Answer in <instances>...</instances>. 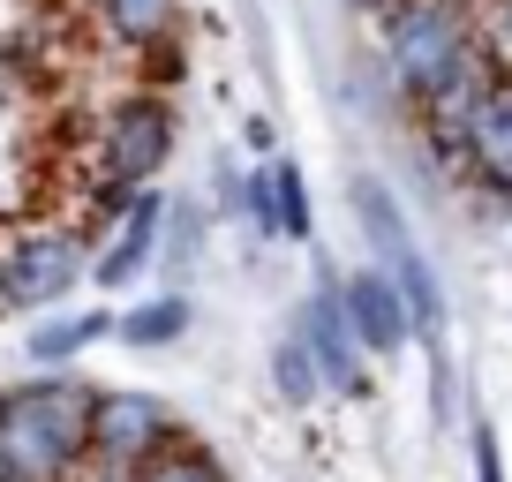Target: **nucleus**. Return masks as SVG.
<instances>
[{
	"mask_svg": "<svg viewBox=\"0 0 512 482\" xmlns=\"http://www.w3.org/2000/svg\"><path fill=\"white\" fill-rule=\"evenodd\" d=\"M91 385L38 377L0 400V482H61L91 445Z\"/></svg>",
	"mask_w": 512,
	"mask_h": 482,
	"instance_id": "obj_1",
	"label": "nucleus"
},
{
	"mask_svg": "<svg viewBox=\"0 0 512 482\" xmlns=\"http://www.w3.org/2000/svg\"><path fill=\"white\" fill-rule=\"evenodd\" d=\"M475 8L467 0H392L384 8V68L407 98L437 91L460 61H475Z\"/></svg>",
	"mask_w": 512,
	"mask_h": 482,
	"instance_id": "obj_2",
	"label": "nucleus"
},
{
	"mask_svg": "<svg viewBox=\"0 0 512 482\" xmlns=\"http://www.w3.org/2000/svg\"><path fill=\"white\" fill-rule=\"evenodd\" d=\"M166 437H174V415H166V400H151V392H98L91 400V460L106 467V475H136L144 460H159Z\"/></svg>",
	"mask_w": 512,
	"mask_h": 482,
	"instance_id": "obj_3",
	"label": "nucleus"
},
{
	"mask_svg": "<svg viewBox=\"0 0 512 482\" xmlns=\"http://www.w3.org/2000/svg\"><path fill=\"white\" fill-rule=\"evenodd\" d=\"M98 159H106V174L121 181V189L159 181V166L174 159V106H166V98H128V106L106 121Z\"/></svg>",
	"mask_w": 512,
	"mask_h": 482,
	"instance_id": "obj_4",
	"label": "nucleus"
},
{
	"mask_svg": "<svg viewBox=\"0 0 512 482\" xmlns=\"http://www.w3.org/2000/svg\"><path fill=\"white\" fill-rule=\"evenodd\" d=\"M83 279V249L68 234H23L0 264V302L8 309H46Z\"/></svg>",
	"mask_w": 512,
	"mask_h": 482,
	"instance_id": "obj_5",
	"label": "nucleus"
},
{
	"mask_svg": "<svg viewBox=\"0 0 512 482\" xmlns=\"http://www.w3.org/2000/svg\"><path fill=\"white\" fill-rule=\"evenodd\" d=\"M452 159H460L482 189L512 196V68H497L490 91L475 98V113H467V129H460V144H452Z\"/></svg>",
	"mask_w": 512,
	"mask_h": 482,
	"instance_id": "obj_6",
	"label": "nucleus"
},
{
	"mask_svg": "<svg viewBox=\"0 0 512 482\" xmlns=\"http://www.w3.org/2000/svg\"><path fill=\"white\" fill-rule=\"evenodd\" d=\"M309 347V362H317V385L324 392H362V339H354L347 309H339V287L309 294L302 309V332H294Z\"/></svg>",
	"mask_w": 512,
	"mask_h": 482,
	"instance_id": "obj_7",
	"label": "nucleus"
},
{
	"mask_svg": "<svg viewBox=\"0 0 512 482\" xmlns=\"http://www.w3.org/2000/svg\"><path fill=\"white\" fill-rule=\"evenodd\" d=\"M339 309H347L362 354H400L407 339H415V324H407V302H400V287H392V272H347V279H339Z\"/></svg>",
	"mask_w": 512,
	"mask_h": 482,
	"instance_id": "obj_8",
	"label": "nucleus"
},
{
	"mask_svg": "<svg viewBox=\"0 0 512 482\" xmlns=\"http://www.w3.org/2000/svg\"><path fill=\"white\" fill-rule=\"evenodd\" d=\"M159 226H166V196H136V204H128V219L113 226V241L106 249H98V264H91V279L106 294H121V287H136V279H144V264H151V249H159Z\"/></svg>",
	"mask_w": 512,
	"mask_h": 482,
	"instance_id": "obj_9",
	"label": "nucleus"
},
{
	"mask_svg": "<svg viewBox=\"0 0 512 482\" xmlns=\"http://www.w3.org/2000/svg\"><path fill=\"white\" fill-rule=\"evenodd\" d=\"M241 204L256 211V226H264V234H287V241H309V189H302V166L294 159H272L264 166V174L249 181V196H241Z\"/></svg>",
	"mask_w": 512,
	"mask_h": 482,
	"instance_id": "obj_10",
	"label": "nucleus"
},
{
	"mask_svg": "<svg viewBox=\"0 0 512 482\" xmlns=\"http://www.w3.org/2000/svg\"><path fill=\"white\" fill-rule=\"evenodd\" d=\"M384 272H392V287H400V302H407V324H415L422 339L445 332V294H437V272L422 264L415 241H407L400 257H384Z\"/></svg>",
	"mask_w": 512,
	"mask_h": 482,
	"instance_id": "obj_11",
	"label": "nucleus"
},
{
	"mask_svg": "<svg viewBox=\"0 0 512 482\" xmlns=\"http://www.w3.org/2000/svg\"><path fill=\"white\" fill-rule=\"evenodd\" d=\"M98 16H106V31L128 38V46H159V38L174 31L181 0H98Z\"/></svg>",
	"mask_w": 512,
	"mask_h": 482,
	"instance_id": "obj_12",
	"label": "nucleus"
},
{
	"mask_svg": "<svg viewBox=\"0 0 512 482\" xmlns=\"http://www.w3.org/2000/svg\"><path fill=\"white\" fill-rule=\"evenodd\" d=\"M354 219H362V234L377 241V257H400L407 241V219H400V204H392V189L384 181H354Z\"/></svg>",
	"mask_w": 512,
	"mask_h": 482,
	"instance_id": "obj_13",
	"label": "nucleus"
},
{
	"mask_svg": "<svg viewBox=\"0 0 512 482\" xmlns=\"http://www.w3.org/2000/svg\"><path fill=\"white\" fill-rule=\"evenodd\" d=\"M113 332L128 339V347H166V339H181L189 332V302L181 294H159V302H144V309H128Z\"/></svg>",
	"mask_w": 512,
	"mask_h": 482,
	"instance_id": "obj_14",
	"label": "nucleus"
},
{
	"mask_svg": "<svg viewBox=\"0 0 512 482\" xmlns=\"http://www.w3.org/2000/svg\"><path fill=\"white\" fill-rule=\"evenodd\" d=\"M106 332H113V317H106V309H91V317H53V324H38L31 354H38V362H68V354L98 347Z\"/></svg>",
	"mask_w": 512,
	"mask_h": 482,
	"instance_id": "obj_15",
	"label": "nucleus"
},
{
	"mask_svg": "<svg viewBox=\"0 0 512 482\" xmlns=\"http://www.w3.org/2000/svg\"><path fill=\"white\" fill-rule=\"evenodd\" d=\"M272 377H279V400H294V407H309L317 400V362H309V347L302 339H279V354H272Z\"/></svg>",
	"mask_w": 512,
	"mask_h": 482,
	"instance_id": "obj_16",
	"label": "nucleus"
},
{
	"mask_svg": "<svg viewBox=\"0 0 512 482\" xmlns=\"http://www.w3.org/2000/svg\"><path fill=\"white\" fill-rule=\"evenodd\" d=\"M128 482H226V475L204 460V452H159V460H144Z\"/></svg>",
	"mask_w": 512,
	"mask_h": 482,
	"instance_id": "obj_17",
	"label": "nucleus"
},
{
	"mask_svg": "<svg viewBox=\"0 0 512 482\" xmlns=\"http://www.w3.org/2000/svg\"><path fill=\"white\" fill-rule=\"evenodd\" d=\"M475 38H482V53H490L497 68H512V0H482Z\"/></svg>",
	"mask_w": 512,
	"mask_h": 482,
	"instance_id": "obj_18",
	"label": "nucleus"
},
{
	"mask_svg": "<svg viewBox=\"0 0 512 482\" xmlns=\"http://www.w3.org/2000/svg\"><path fill=\"white\" fill-rule=\"evenodd\" d=\"M475 482H505V460H497V437L475 430Z\"/></svg>",
	"mask_w": 512,
	"mask_h": 482,
	"instance_id": "obj_19",
	"label": "nucleus"
},
{
	"mask_svg": "<svg viewBox=\"0 0 512 482\" xmlns=\"http://www.w3.org/2000/svg\"><path fill=\"white\" fill-rule=\"evenodd\" d=\"M354 16H384V8H392V0H347Z\"/></svg>",
	"mask_w": 512,
	"mask_h": 482,
	"instance_id": "obj_20",
	"label": "nucleus"
},
{
	"mask_svg": "<svg viewBox=\"0 0 512 482\" xmlns=\"http://www.w3.org/2000/svg\"><path fill=\"white\" fill-rule=\"evenodd\" d=\"M0 309H8V302H0Z\"/></svg>",
	"mask_w": 512,
	"mask_h": 482,
	"instance_id": "obj_21",
	"label": "nucleus"
}]
</instances>
